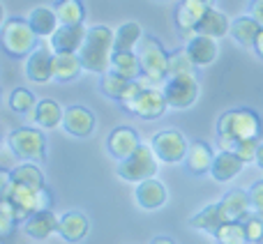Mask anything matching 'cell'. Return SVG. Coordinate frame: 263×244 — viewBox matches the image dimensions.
Masks as SVG:
<instances>
[{
  "label": "cell",
  "mask_w": 263,
  "mask_h": 244,
  "mask_svg": "<svg viewBox=\"0 0 263 244\" xmlns=\"http://www.w3.org/2000/svg\"><path fill=\"white\" fill-rule=\"evenodd\" d=\"M263 131V120L252 109H233L222 113L217 120V143L219 150H233L240 140L259 138Z\"/></svg>",
  "instance_id": "cell-1"
},
{
  "label": "cell",
  "mask_w": 263,
  "mask_h": 244,
  "mask_svg": "<svg viewBox=\"0 0 263 244\" xmlns=\"http://www.w3.org/2000/svg\"><path fill=\"white\" fill-rule=\"evenodd\" d=\"M3 198H7L14 205V214L16 221H26L28 217H32L35 212L42 210H51L53 205V196L46 187L35 189V187H26V185H16L9 177V171L3 173Z\"/></svg>",
  "instance_id": "cell-2"
},
{
  "label": "cell",
  "mask_w": 263,
  "mask_h": 244,
  "mask_svg": "<svg viewBox=\"0 0 263 244\" xmlns=\"http://www.w3.org/2000/svg\"><path fill=\"white\" fill-rule=\"evenodd\" d=\"M116 51V32L106 26H92L88 28L86 42H83L81 51V63L83 69L95 74H104L111 69V58Z\"/></svg>",
  "instance_id": "cell-3"
},
{
  "label": "cell",
  "mask_w": 263,
  "mask_h": 244,
  "mask_svg": "<svg viewBox=\"0 0 263 244\" xmlns=\"http://www.w3.org/2000/svg\"><path fill=\"white\" fill-rule=\"evenodd\" d=\"M139 60H141V72L148 83H166L168 78V53L164 46L159 44L157 37L145 35L139 44Z\"/></svg>",
  "instance_id": "cell-4"
},
{
  "label": "cell",
  "mask_w": 263,
  "mask_h": 244,
  "mask_svg": "<svg viewBox=\"0 0 263 244\" xmlns=\"http://www.w3.org/2000/svg\"><path fill=\"white\" fill-rule=\"evenodd\" d=\"M3 49L12 58L30 55L37 49V32L28 18H7L3 26Z\"/></svg>",
  "instance_id": "cell-5"
},
{
  "label": "cell",
  "mask_w": 263,
  "mask_h": 244,
  "mask_svg": "<svg viewBox=\"0 0 263 244\" xmlns=\"http://www.w3.org/2000/svg\"><path fill=\"white\" fill-rule=\"evenodd\" d=\"M7 148L14 157L23 161H44L46 159V138L40 129L18 127L7 136Z\"/></svg>",
  "instance_id": "cell-6"
},
{
  "label": "cell",
  "mask_w": 263,
  "mask_h": 244,
  "mask_svg": "<svg viewBox=\"0 0 263 244\" xmlns=\"http://www.w3.org/2000/svg\"><path fill=\"white\" fill-rule=\"evenodd\" d=\"M157 154H155L153 145H143L141 143V148L136 150L132 157L123 159L118 166V177L125 182H143V180H150V177H155V173H157Z\"/></svg>",
  "instance_id": "cell-7"
},
{
  "label": "cell",
  "mask_w": 263,
  "mask_h": 244,
  "mask_svg": "<svg viewBox=\"0 0 263 244\" xmlns=\"http://www.w3.org/2000/svg\"><path fill=\"white\" fill-rule=\"evenodd\" d=\"M127 113L136 115V118H143V120H157L162 118V113L168 109V101L164 90H157V88H141L129 101L120 104Z\"/></svg>",
  "instance_id": "cell-8"
},
{
  "label": "cell",
  "mask_w": 263,
  "mask_h": 244,
  "mask_svg": "<svg viewBox=\"0 0 263 244\" xmlns=\"http://www.w3.org/2000/svg\"><path fill=\"white\" fill-rule=\"evenodd\" d=\"M164 95H166L168 109H190L196 99H199V78L196 74H176V76L166 78L164 86Z\"/></svg>",
  "instance_id": "cell-9"
},
{
  "label": "cell",
  "mask_w": 263,
  "mask_h": 244,
  "mask_svg": "<svg viewBox=\"0 0 263 244\" xmlns=\"http://www.w3.org/2000/svg\"><path fill=\"white\" fill-rule=\"evenodd\" d=\"M153 150L157 154L159 161L164 164H180L185 161L187 152H190V143H187L185 134L178 129H162L153 136Z\"/></svg>",
  "instance_id": "cell-10"
},
{
  "label": "cell",
  "mask_w": 263,
  "mask_h": 244,
  "mask_svg": "<svg viewBox=\"0 0 263 244\" xmlns=\"http://www.w3.org/2000/svg\"><path fill=\"white\" fill-rule=\"evenodd\" d=\"M208 12V5L203 0H180L173 12V23H176L178 37L182 42H190L192 37H196V28H199V21L203 18V14Z\"/></svg>",
  "instance_id": "cell-11"
},
{
  "label": "cell",
  "mask_w": 263,
  "mask_h": 244,
  "mask_svg": "<svg viewBox=\"0 0 263 244\" xmlns=\"http://www.w3.org/2000/svg\"><path fill=\"white\" fill-rule=\"evenodd\" d=\"M53 60L55 51L51 46H37L26 60V76L35 83L53 81Z\"/></svg>",
  "instance_id": "cell-12"
},
{
  "label": "cell",
  "mask_w": 263,
  "mask_h": 244,
  "mask_svg": "<svg viewBox=\"0 0 263 244\" xmlns=\"http://www.w3.org/2000/svg\"><path fill=\"white\" fill-rule=\"evenodd\" d=\"M219 217L224 223L231 221H245L252 214V203H250V194L242 189H233L219 200Z\"/></svg>",
  "instance_id": "cell-13"
},
{
  "label": "cell",
  "mask_w": 263,
  "mask_h": 244,
  "mask_svg": "<svg viewBox=\"0 0 263 244\" xmlns=\"http://www.w3.org/2000/svg\"><path fill=\"white\" fill-rule=\"evenodd\" d=\"M106 148H109L111 157L123 161V159L132 157L141 148V138L136 134V129H132V127H116L109 134V138H106Z\"/></svg>",
  "instance_id": "cell-14"
},
{
  "label": "cell",
  "mask_w": 263,
  "mask_h": 244,
  "mask_svg": "<svg viewBox=\"0 0 263 244\" xmlns=\"http://www.w3.org/2000/svg\"><path fill=\"white\" fill-rule=\"evenodd\" d=\"M95 115L92 111H88L86 106H69L65 109V118H63V129L69 136H77V138H86L95 131Z\"/></svg>",
  "instance_id": "cell-15"
},
{
  "label": "cell",
  "mask_w": 263,
  "mask_h": 244,
  "mask_svg": "<svg viewBox=\"0 0 263 244\" xmlns=\"http://www.w3.org/2000/svg\"><path fill=\"white\" fill-rule=\"evenodd\" d=\"M86 35L88 30L83 28V23L81 26H60L49 44L55 53H79L86 42Z\"/></svg>",
  "instance_id": "cell-16"
},
{
  "label": "cell",
  "mask_w": 263,
  "mask_h": 244,
  "mask_svg": "<svg viewBox=\"0 0 263 244\" xmlns=\"http://www.w3.org/2000/svg\"><path fill=\"white\" fill-rule=\"evenodd\" d=\"M60 228V219L55 217L51 210H42V212H35L32 217H28L23 221V231H26L28 237L32 240H46L53 233H58Z\"/></svg>",
  "instance_id": "cell-17"
},
{
  "label": "cell",
  "mask_w": 263,
  "mask_h": 244,
  "mask_svg": "<svg viewBox=\"0 0 263 244\" xmlns=\"http://www.w3.org/2000/svg\"><path fill=\"white\" fill-rule=\"evenodd\" d=\"M134 198H136V205L143 210H159L164 203H166V187L162 185L159 180L150 177V180H143L136 185V191H134Z\"/></svg>",
  "instance_id": "cell-18"
},
{
  "label": "cell",
  "mask_w": 263,
  "mask_h": 244,
  "mask_svg": "<svg viewBox=\"0 0 263 244\" xmlns=\"http://www.w3.org/2000/svg\"><path fill=\"white\" fill-rule=\"evenodd\" d=\"M242 166H245V161H242L233 150H219V152L215 154L210 175H213V180H217V182H231L233 177H238V173L242 171Z\"/></svg>",
  "instance_id": "cell-19"
},
{
  "label": "cell",
  "mask_w": 263,
  "mask_h": 244,
  "mask_svg": "<svg viewBox=\"0 0 263 244\" xmlns=\"http://www.w3.org/2000/svg\"><path fill=\"white\" fill-rule=\"evenodd\" d=\"M213 161H215V152L208 143H203V140L190 143V152H187V157H185V166L192 175H205V173H210Z\"/></svg>",
  "instance_id": "cell-20"
},
{
  "label": "cell",
  "mask_w": 263,
  "mask_h": 244,
  "mask_svg": "<svg viewBox=\"0 0 263 244\" xmlns=\"http://www.w3.org/2000/svg\"><path fill=\"white\" fill-rule=\"evenodd\" d=\"M187 53L192 55V60H194L196 67H208V65H213L215 60H217V39H213V37H205V35H196L192 37L190 42H187Z\"/></svg>",
  "instance_id": "cell-21"
},
{
  "label": "cell",
  "mask_w": 263,
  "mask_h": 244,
  "mask_svg": "<svg viewBox=\"0 0 263 244\" xmlns=\"http://www.w3.org/2000/svg\"><path fill=\"white\" fill-rule=\"evenodd\" d=\"M88 231H90V223H88L86 214L72 210V212H67V214H63V217H60L58 235L63 237L65 242H81V240H86Z\"/></svg>",
  "instance_id": "cell-22"
},
{
  "label": "cell",
  "mask_w": 263,
  "mask_h": 244,
  "mask_svg": "<svg viewBox=\"0 0 263 244\" xmlns=\"http://www.w3.org/2000/svg\"><path fill=\"white\" fill-rule=\"evenodd\" d=\"M196 32H199V35H205V37H213V39H222L224 35L231 32V21H229V16L222 12V9L208 7V12H205L203 18L199 21Z\"/></svg>",
  "instance_id": "cell-23"
},
{
  "label": "cell",
  "mask_w": 263,
  "mask_h": 244,
  "mask_svg": "<svg viewBox=\"0 0 263 244\" xmlns=\"http://www.w3.org/2000/svg\"><path fill=\"white\" fill-rule=\"evenodd\" d=\"M28 23H30L32 30L37 32V37H49V39L60 28L58 14H55L53 7H35L28 14Z\"/></svg>",
  "instance_id": "cell-24"
},
{
  "label": "cell",
  "mask_w": 263,
  "mask_h": 244,
  "mask_svg": "<svg viewBox=\"0 0 263 244\" xmlns=\"http://www.w3.org/2000/svg\"><path fill=\"white\" fill-rule=\"evenodd\" d=\"M83 72V63L79 53H55L53 60V78L58 83H69L79 78Z\"/></svg>",
  "instance_id": "cell-25"
},
{
  "label": "cell",
  "mask_w": 263,
  "mask_h": 244,
  "mask_svg": "<svg viewBox=\"0 0 263 244\" xmlns=\"http://www.w3.org/2000/svg\"><path fill=\"white\" fill-rule=\"evenodd\" d=\"M63 118L65 111L55 99H40L35 106V113H32V120L42 129H55L58 125H63Z\"/></svg>",
  "instance_id": "cell-26"
},
{
  "label": "cell",
  "mask_w": 263,
  "mask_h": 244,
  "mask_svg": "<svg viewBox=\"0 0 263 244\" xmlns=\"http://www.w3.org/2000/svg\"><path fill=\"white\" fill-rule=\"evenodd\" d=\"M261 23L252 16H238L236 21H231V32L229 35L233 37V42L240 46H254L256 37L261 32Z\"/></svg>",
  "instance_id": "cell-27"
},
{
  "label": "cell",
  "mask_w": 263,
  "mask_h": 244,
  "mask_svg": "<svg viewBox=\"0 0 263 244\" xmlns=\"http://www.w3.org/2000/svg\"><path fill=\"white\" fill-rule=\"evenodd\" d=\"M111 69L118 72L120 76L136 81L139 76H143L141 72V60L136 51H114V58H111Z\"/></svg>",
  "instance_id": "cell-28"
},
{
  "label": "cell",
  "mask_w": 263,
  "mask_h": 244,
  "mask_svg": "<svg viewBox=\"0 0 263 244\" xmlns=\"http://www.w3.org/2000/svg\"><path fill=\"white\" fill-rule=\"evenodd\" d=\"M53 9L58 14L60 26H81L83 18H86L83 0H55Z\"/></svg>",
  "instance_id": "cell-29"
},
{
  "label": "cell",
  "mask_w": 263,
  "mask_h": 244,
  "mask_svg": "<svg viewBox=\"0 0 263 244\" xmlns=\"http://www.w3.org/2000/svg\"><path fill=\"white\" fill-rule=\"evenodd\" d=\"M9 177H12V182H16V185L35 187V189H42V187H46L44 173H42V168L37 166V164H32V161L18 164L16 168H12V171H9Z\"/></svg>",
  "instance_id": "cell-30"
},
{
  "label": "cell",
  "mask_w": 263,
  "mask_h": 244,
  "mask_svg": "<svg viewBox=\"0 0 263 244\" xmlns=\"http://www.w3.org/2000/svg\"><path fill=\"white\" fill-rule=\"evenodd\" d=\"M222 217H219V205L213 203L208 205V208H203L201 212H196L194 217L190 219V226L196 228V231H203V233H210V235H215L217 233V228L222 226Z\"/></svg>",
  "instance_id": "cell-31"
},
{
  "label": "cell",
  "mask_w": 263,
  "mask_h": 244,
  "mask_svg": "<svg viewBox=\"0 0 263 244\" xmlns=\"http://www.w3.org/2000/svg\"><path fill=\"white\" fill-rule=\"evenodd\" d=\"M143 28L136 21H127L116 30V51H134L143 39Z\"/></svg>",
  "instance_id": "cell-32"
},
{
  "label": "cell",
  "mask_w": 263,
  "mask_h": 244,
  "mask_svg": "<svg viewBox=\"0 0 263 244\" xmlns=\"http://www.w3.org/2000/svg\"><path fill=\"white\" fill-rule=\"evenodd\" d=\"M129 78H125V76H120L118 72H114V69H109V72H104L102 74V78H100V90L104 92L106 97H111V99H116L118 101L120 97L125 95V90H127V86H129Z\"/></svg>",
  "instance_id": "cell-33"
},
{
  "label": "cell",
  "mask_w": 263,
  "mask_h": 244,
  "mask_svg": "<svg viewBox=\"0 0 263 244\" xmlns=\"http://www.w3.org/2000/svg\"><path fill=\"white\" fill-rule=\"evenodd\" d=\"M215 240H217V244H250L242 221L222 223L217 228V233H215Z\"/></svg>",
  "instance_id": "cell-34"
},
{
  "label": "cell",
  "mask_w": 263,
  "mask_h": 244,
  "mask_svg": "<svg viewBox=\"0 0 263 244\" xmlns=\"http://www.w3.org/2000/svg\"><path fill=\"white\" fill-rule=\"evenodd\" d=\"M35 106H37V99L28 88H16V90H12V95H9V109H12L14 113H21V115L35 113Z\"/></svg>",
  "instance_id": "cell-35"
},
{
  "label": "cell",
  "mask_w": 263,
  "mask_h": 244,
  "mask_svg": "<svg viewBox=\"0 0 263 244\" xmlns=\"http://www.w3.org/2000/svg\"><path fill=\"white\" fill-rule=\"evenodd\" d=\"M196 65L192 60V55L187 53V49H178L173 53H168V76L176 74H194Z\"/></svg>",
  "instance_id": "cell-36"
},
{
  "label": "cell",
  "mask_w": 263,
  "mask_h": 244,
  "mask_svg": "<svg viewBox=\"0 0 263 244\" xmlns=\"http://www.w3.org/2000/svg\"><path fill=\"white\" fill-rule=\"evenodd\" d=\"M16 214H14V205L9 203L7 198L0 200V237L3 240H7L9 235L14 233V228H16Z\"/></svg>",
  "instance_id": "cell-37"
},
{
  "label": "cell",
  "mask_w": 263,
  "mask_h": 244,
  "mask_svg": "<svg viewBox=\"0 0 263 244\" xmlns=\"http://www.w3.org/2000/svg\"><path fill=\"white\" fill-rule=\"evenodd\" d=\"M242 226H245V233H247L250 244H256V242L263 240V214L252 212L250 217L242 221Z\"/></svg>",
  "instance_id": "cell-38"
},
{
  "label": "cell",
  "mask_w": 263,
  "mask_h": 244,
  "mask_svg": "<svg viewBox=\"0 0 263 244\" xmlns=\"http://www.w3.org/2000/svg\"><path fill=\"white\" fill-rule=\"evenodd\" d=\"M259 138H250V140H240V143L233 145V152L242 159L245 164L256 161V152H259Z\"/></svg>",
  "instance_id": "cell-39"
},
{
  "label": "cell",
  "mask_w": 263,
  "mask_h": 244,
  "mask_svg": "<svg viewBox=\"0 0 263 244\" xmlns=\"http://www.w3.org/2000/svg\"><path fill=\"white\" fill-rule=\"evenodd\" d=\"M250 194V203H252V212H259L263 214V180L254 182V185L247 189Z\"/></svg>",
  "instance_id": "cell-40"
},
{
  "label": "cell",
  "mask_w": 263,
  "mask_h": 244,
  "mask_svg": "<svg viewBox=\"0 0 263 244\" xmlns=\"http://www.w3.org/2000/svg\"><path fill=\"white\" fill-rule=\"evenodd\" d=\"M250 16L263 26V0H252L250 3Z\"/></svg>",
  "instance_id": "cell-41"
},
{
  "label": "cell",
  "mask_w": 263,
  "mask_h": 244,
  "mask_svg": "<svg viewBox=\"0 0 263 244\" xmlns=\"http://www.w3.org/2000/svg\"><path fill=\"white\" fill-rule=\"evenodd\" d=\"M252 49L256 51V55L259 58H263V28H261V32H259V37H256V42H254V46Z\"/></svg>",
  "instance_id": "cell-42"
},
{
  "label": "cell",
  "mask_w": 263,
  "mask_h": 244,
  "mask_svg": "<svg viewBox=\"0 0 263 244\" xmlns=\"http://www.w3.org/2000/svg\"><path fill=\"white\" fill-rule=\"evenodd\" d=\"M150 244H176V242H173L171 237H166V235H159V237H155Z\"/></svg>",
  "instance_id": "cell-43"
},
{
  "label": "cell",
  "mask_w": 263,
  "mask_h": 244,
  "mask_svg": "<svg viewBox=\"0 0 263 244\" xmlns=\"http://www.w3.org/2000/svg\"><path fill=\"white\" fill-rule=\"evenodd\" d=\"M256 164H259V168H263V143L259 145V152H256Z\"/></svg>",
  "instance_id": "cell-44"
},
{
  "label": "cell",
  "mask_w": 263,
  "mask_h": 244,
  "mask_svg": "<svg viewBox=\"0 0 263 244\" xmlns=\"http://www.w3.org/2000/svg\"><path fill=\"white\" fill-rule=\"evenodd\" d=\"M203 3L208 5V7H213V5H215V0H203Z\"/></svg>",
  "instance_id": "cell-45"
}]
</instances>
